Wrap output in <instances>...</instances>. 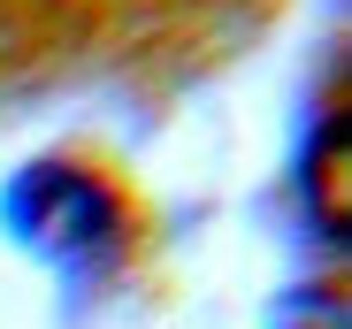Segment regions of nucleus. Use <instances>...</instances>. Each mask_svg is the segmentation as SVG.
Segmentation results:
<instances>
[{
    "instance_id": "f257e3e1",
    "label": "nucleus",
    "mask_w": 352,
    "mask_h": 329,
    "mask_svg": "<svg viewBox=\"0 0 352 329\" xmlns=\"http://www.w3.org/2000/svg\"><path fill=\"white\" fill-rule=\"evenodd\" d=\"M8 207H16V230L38 253L69 260V268H92V260H107L123 245V199L100 177H85V169H62V161L54 169H31Z\"/></svg>"
}]
</instances>
